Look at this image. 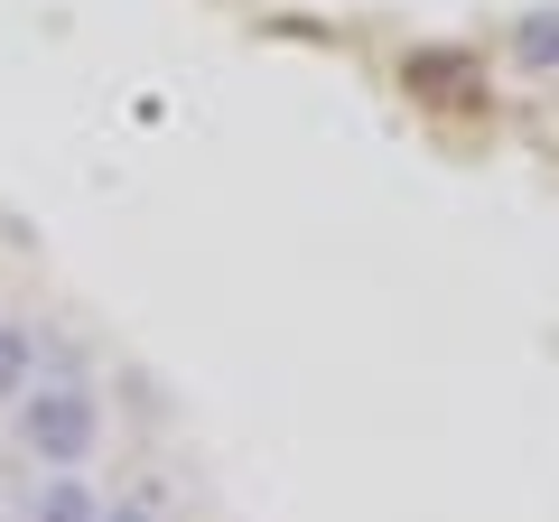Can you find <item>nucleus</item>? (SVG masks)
Returning <instances> with one entry per match:
<instances>
[{"instance_id":"obj_1","label":"nucleus","mask_w":559,"mask_h":522,"mask_svg":"<svg viewBox=\"0 0 559 522\" xmlns=\"http://www.w3.org/2000/svg\"><path fill=\"white\" fill-rule=\"evenodd\" d=\"M10 448H20L38 476H84L103 458V402L84 373H38L10 402Z\"/></svg>"},{"instance_id":"obj_2","label":"nucleus","mask_w":559,"mask_h":522,"mask_svg":"<svg viewBox=\"0 0 559 522\" xmlns=\"http://www.w3.org/2000/svg\"><path fill=\"white\" fill-rule=\"evenodd\" d=\"M38 373H47V336H38L28 318H10V308H0V411L20 402Z\"/></svg>"},{"instance_id":"obj_3","label":"nucleus","mask_w":559,"mask_h":522,"mask_svg":"<svg viewBox=\"0 0 559 522\" xmlns=\"http://www.w3.org/2000/svg\"><path fill=\"white\" fill-rule=\"evenodd\" d=\"M94 513H103L94 476H38L28 503H20V522H94Z\"/></svg>"},{"instance_id":"obj_4","label":"nucleus","mask_w":559,"mask_h":522,"mask_svg":"<svg viewBox=\"0 0 559 522\" xmlns=\"http://www.w3.org/2000/svg\"><path fill=\"white\" fill-rule=\"evenodd\" d=\"M513 66L522 75H559V10H522L513 20Z\"/></svg>"},{"instance_id":"obj_5","label":"nucleus","mask_w":559,"mask_h":522,"mask_svg":"<svg viewBox=\"0 0 559 522\" xmlns=\"http://www.w3.org/2000/svg\"><path fill=\"white\" fill-rule=\"evenodd\" d=\"M94 522H159V513H150V503H103Z\"/></svg>"}]
</instances>
